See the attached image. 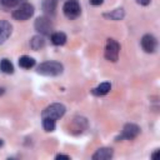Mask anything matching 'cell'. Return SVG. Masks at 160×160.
<instances>
[{
	"instance_id": "5bb4252c",
	"label": "cell",
	"mask_w": 160,
	"mask_h": 160,
	"mask_svg": "<svg viewBox=\"0 0 160 160\" xmlns=\"http://www.w3.org/2000/svg\"><path fill=\"white\" fill-rule=\"evenodd\" d=\"M110 90H111V84L110 82H101V84H99L96 88H94L91 90V94L95 95V96H104Z\"/></svg>"
},
{
	"instance_id": "7402d4cb",
	"label": "cell",
	"mask_w": 160,
	"mask_h": 160,
	"mask_svg": "<svg viewBox=\"0 0 160 160\" xmlns=\"http://www.w3.org/2000/svg\"><path fill=\"white\" fill-rule=\"evenodd\" d=\"M55 159H56V160H59V159H65V160H70V156H69V155H64V154H58V155L55 156Z\"/></svg>"
},
{
	"instance_id": "3957f363",
	"label": "cell",
	"mask_w": 160,
	"mask_h": 160,
	"mask_svg": "<svg viewBox=\"0 0 160 160\" xmlns=\"http://www.w3.org/2000/svg\"><path fill=\"white\" fill-rule=\"evenodd\" d=\"M34 6L29 2H22L21 5H19L14 11H12V19H15L16 21H25L28 19H30L34 15Z\"/></svg>"
},
{
	"instance_id": "44dd1931",
	"label": "cell",
	"mask_w": 160,
	"mask_h": 160,
	"mask_svg": "<svg viewBox=\"0 0 160 160\" xmlns=\"http://www.w3.org/2000/svg\"><path fill=\"white\" fill-rule=\"evenodd\" d=\"M135 1H136V4H139L141 6H148L151 0H135Z\"/></svg>"
},
{
	"instance_id": "9c48e42d",
	"label": "cell",
	"mask_w": 160,
	"mask_h": 160,
	"mask_svg": "<svg viewBox=\"0 0 160 160\" xmlns=\"http://www.w3.org/2000/svg\"><path fill=\"white\" fill-rule=\"evenodd\" d=\"M12 26L8 20H0V45L4 44L11 35Z\"/></svg>"
},
{
	"instance_id": "7a4b0ae2",
	"label": "cell",
	"mask_w": 160,
	"mask_h": 160,
	"mask_svg": "<svg viewBox=\"0 0 160 160\" xmlns=\"http://www.w3.org/2000/svg\"><path fill=\"white\" fill-rule=\"evenodd\" d=\"M66 112V108L60 104V102H54V104H50L49 106H46L42 112H41V118H49V119H52V120H58L60 118L64 116V114Z\"/></svg>"
},
{
	"instance_id": "d4e9b609",
	"label": "cell",
	"mask_w": 160,
	"mask_h": 160,
	"mask_svg": "<svg viewBox=\"0 0 160 160\" xmlns=\"http://www.w3.org/2000/svg\"><path fill=\"white\" fill-rule=\"evenodd\" d=\"M4 92H5V89L0 88V96H1V95H4Z\"/></svg>"
},
{
	"instance_id": "52a82bcc",
	"label": "cell",
	"mask_w": 160,
	"mask_h": 160,
	"mask_svg": "<svg viewBox=\"0 0 160 160\" xmlns=\"http://www.w3.org/2000/svg\"><path fill=\"white\" fill-rule=\"evenodd\" d=\"M139 134H140V128H139L136 124L128 122V124L124 125L122 131H121V135L116 138V141H120V140H122V139L132 140V139H135Z\"/></svg>"
},
{
	"instance_id": "8fae6325",
	"label": "cell",
	"mask_w": 160,
	"mask_h": 160,
	"mask_svg": "<svg viewBox=\"0 0 160 160\" xmlns=\"http://www.w3.org/2000/svg\"><path fill=\"white\" fill-rule=\"evenodd\" d=\"M86 126H88L86 119H84V118H75L72 120V124L70 125V130L74 134H79V132H82L86 129Z\"/></svg>"
},
{
	"instance_id": "ac0fdd59",
	"label": "cell",
	"mask_w": 160,
	"mask_h": 160,
	"mask_svg": "<svg viewBox=\"0 0 160 160\" xmlns=\"http://www.w3.org/2000/svg\"><path fill=\"white\" fill-rule=\"evenodd\" d=\"M34 65H35V60L31 56H28V55L20 56V59H19V66L20 68H22V69H31Z\"/></svg>"
},
{
	"instance_id": "2e32d148",
	"label": "cell",
	"mask_w": 160,
	"mask_h": 160,
	"mask_svg": "<svg viewBox=\"0 0 160 160\" xmlns=\"http://www.w3.org/2000/svg\"><path fill=\"white\" fill-rule=\"evenodd\" d=\"M45 46V38L42 35H35L30 40V48L32 50H40Z\"/></svg>"
},
{
	"instance_id": "ba28073f",
	"label": "cell",
	"mask_w": 160,
	"mask_h": 160,
	"mask_svg": "<svg viewBox=\"0 0 160 160\" xmlns=\"http://www.w3.org/2000/svg\"><path fill=\"white\" fill-rule=\"evenodd\" d=\"M140 44H141L142 50H144L145 52H148V54L154 52V51L156 50V48H158V40H156V38H155L154 35H151V34H145V35L141 38Z\"/></svg>"
},
{
	"instance_id": "e0dca14e",
	"label": "cell",
	"mask_w": 160,
	"mask_h": 160,
	"mask_svg": "<svg viewBox=\"0 0 160 160\" xmlns=\"http://www.w3.org/2000/svg\"><path fill=\"white\" fill-rule=\"evenodd\" d=\"M22 2H25V0H0V8L5 11H8L10 9L18 8Z\"/></svg>"
},
{
	"instance_id": "5b68a950",
	"label": "cell",
	"mask_w": 160,
	"mask_h": 160,
	"mask_svg": "<svg viewBox=\"0 0 160 160\" xmlns=\"http://www.w3.org/2000/svg\"><path fill=\"white\" fill-rule=\"evenodd\" d=\"M34 28L42 36L50 35L52 32V22L50 20V18L46 16V15L45 16H39L34 22Z\"/></svg>"
},
{
	"instance_id": "603a6c76",
	"label": "cell",
	"mask_w": 160,
	"mask_h": 160,
	"mask_svg": "<svg viewBox=\"0 0 160 160\" xmlns=\"http://www.w3.org/2000/svg\"><path fill=\"white\" fill-rule=\"evenodd\" d=\"M89 1H90V4L94 5V6H99V5H101V4L104 2V0H89Z\"/></svg>"
},
{
	"instance_id": "cb8c5ba5",
	"label": "cell",
	"mask_w": 160,
	"mask_h": 160,
	"mask_svg": "<svg viewBox=\"0 0 160 160\" xmlns=\"http://www.w3.org/2000/svg\"><path fill=\"white\" fill-rule=\"evenodd\" d=\"M159 151H160V150H155V152H152V154H151V159H156V156H158Z\"/></svg>"
},
{
	"instance_id": "ffe728a7",
	"label": "cell",
	"mask_w": 160,
	"mask_h": 160,
	"mask_svg": "<svg viewBox=\"0 0 160 160\" xmlns=\"http://www.w3.org/2000/svg\"><path fill=\"white\" fill-rule=\"evenodd\" d=\"M42 128H44L45 131L51 132V131L55 130V128H56V122H55V120H52V119L42 118Z\"/></svg>"
},
{
	"instance_id": "8992f818",
	"label": "cell",
	"mask_w": 160,
	"mask_h": 160,
	"mask_svg": "<svg viewBox=\"0 0 160 160\" xmlns=\"http://www.w3.org/2000/svg\"><path fill=\"white\" fill-rule=\"evenodd\" d=\"M62 12L64 15L70 19V20H74L76 19L78 16H80L81 14V8H80V2L78 0H68L65 1L64 6H62Z\"/></svg>"
},
{
	"instance_id": "9a60e30c",
	"label": "cell",
	"mask_w": 160,
	"mask_h": 160,
	"mask_svg": "<svg viewBox=\"0 0 160 160\" xmlns=\"http://www.w3.org/2000/svg\"><path fill=\"white\" fill-rule=\"evenodd\" d=\"M50 40H51V42H52L54 45H56V46H61V45H64V44L66 42L68 38H66L65 32L56 31V32H52V34H51Z\"/></svg>"
},
{
	"instance_id": "6da1fadb",
	"label": "cell",
	"mask_w": 160,
	"mask_h": 160,
	"mask_svg": "<svg viewBox=\"0 0 160 160\" xmlns=\"http://www.w3.org/2000/svg\"><path fill=\"white\" fill-rule=\"evenodd\" d=\"M36 71H38V74L44 75V76H59L60 74H62L64 66L59 61L49 60V61L41 62L38 66V70Z\"/></svg>"
},
{
	"instance_id": "484cf974",
	"label": "cell",
	"mask_w": 160,
	"mask_h": 160,
	"mask_svg": "<svg viewBox=\"0 0 160 160\" xmlns=\"http://www.w3.org/2000/svg\"><path fill=\"white\" fill-rule=\"evenodd\" d=\"M2 144H4V142H2V140L0 139V146H2Z\"/></svg>"
},
{
	"instance_id": "7c38bea8",
	"label": "cell",
	"mask_w": 160,
	"mask_h": 160,
	"mask_svg": "<svg viewBox=\"0 0 160 160\" xmlns=\"http://www.w3.org/2000/svg\"><path fill=\"white\" fill-rule=\"evenodd\" d=\"M58 2H59V0H42L41 8H42V11L45 12V15L54 16L56 12Z\"/></svg>"
},
{
	"instance_id": "277c9868",
	"label": "cell",
	"mask_w": 160,
	"mask_h": 160,
	"mask_svg": "<svg viewBox=\"0 0 160 160\" xmlns=\"http://www.w3.org/2000/svg\"><path fill=\"white\" fill-rule=\"evenodd\" d=\"M119 54H120V44L114 39H108L105 45V52H104L105 59L108 61L115 62L119 59Z\"/></svg>"
},
{
	"instance_id": "4fadbf2b",
	"label": "cell",
	"mask_w": 160,
	"mask_h": 160,
	"mask_svg": "<svg viewBox=\"0 0 160 160\" xmlns=\"http://www.w3.org/2000/svg\"><path fill=\"white\" fill-rule=\"evenodd\" d=\"M102 16H104L105 19H108V20L119 21V20H122V19H124V16H125V11H124L122 8H118V9L112 10V11H110V12H105Z\"/></svg>"
},
{
	"instance_id": "30bf717a",
	"label": "cell",
	"mask_w": 160,
	"mask_h": 160,
	"mask_svg": "<svg viewBox=\"0 0 160 160\" xmlns=\"http://www.w3.org/2000/svg\"><path fill=\"white\" fill-rule=\"evenodd\" d=\"M112 156H114V150L111 148H100L92 154L91 159L92 160H109Z\"/></svg>"
},
{
	"instance_id": "d6986e66",
	"label": "cell",
	"mask_w": 160,
	"mask_h": 160,
	"mask_svg": "<svg viewBox=\"0 0 160 160\" xmlns=\"http://www.w3.org/2000/svg\"><path fill=\"white\" fill-rule=\"evenodd\" d=\"M0 70L4 74H12L14 72V65L9 59H1L0 60Z\"/></svg>"
}]
</instances>
